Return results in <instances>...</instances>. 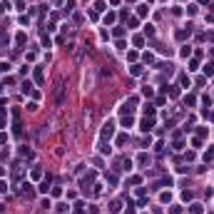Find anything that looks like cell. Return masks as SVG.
I'll return each mask as SVG.
<instances>
[{
	"label": "cell",
	"mask_w": 214,
	"mask_h": 214,
	"mask_svg": "<svg viewBox=\"0 0 214 214\" xmlns=\"http://www.w3.org/2000/svg\"><path fill=\"white\" fill-rule=\"evenodd\" d=\"M12 135H15V137L23 135V125H20V110H12Z\"/></svg>",
	"instance_id": "obj_1"
},
{
	"label": "cell",
	"mask_w": 214,
	"mask_h": 214,
	"mask_svg": "<svg viewBox=\"0 0 214 214\" xmlns=\"http://www.w3.org/2000/svg\"><path fill=\"white\" fill-rule=\"evenodd\" d=\"M112 132H115V125H112V122H107V125L102 127V140H110V137H112Z\"/></svg>",
	"instance_id": "obj_2"
},
{
	"label": "cell",
	"mask_w": 214,
	"mask_h": 214,
	"mask_svg": "<svg viewBox=\"0 0 214 214\" xmlns=\"http://www.w3.org/2000/svg\"><path fill=\"white\" fill-rule=\"evenodd\" d=\"M20 177H23V164H15V167H12V179L18 182Z\"/></svg>",
	"instance_id": "obj_3"
},
{
	"label": "cell",
	"mask_w": 214,
	"mask_h": 214,
	"mask_svg": "<svg viewBox=\"0 0 214 214\" xmlns=\"http://www.w3.org/2000/svg\"><path fill=\"white\" fill-rule=\"evenodd\" d=\"M152 117H149V120H147V117H145V120H142V132H149V129H152Z\"/></svg>",
	"instance_id": "obj_4"
},
{
	"label": "cell",
	"mask_w": 214,
	"mask_h": 214,
	"mask_svg": "<svg viewBox=\"0 0 214 214\" xmlns=\"http://www.w3.org/2000/svg\"><path fill=\"white\" fill-rule=\"evenodd\" d=\"M122 125L125 127H132V115H122Z\"/></svg>",
	"instance_id": "obj_5"
},
{
	"label": "cell",
	"mask_w": 214,
	"mask_h": 214,
	"mask_svg": "<svg viewBox=\"0 0 214 214\" xmlns=\"http://www.w3.org/2000/svg\"><path fill=\"white\" fill-rule=\"evenodd\" d=\"M189 214H202V204H192V207H189Z\"/></svg>",
	"instance_id": "obj_6"
},
{
	"label": "cell",
	"mask_w": 214,
	"mask_h": 214,
	"mask_svg": "<svg viewBox=\"0 0 214 214\" xmlns=\"http://www.w3.org/2000/svg\"><path fill=\"white\" fill-rule=\"evenodd\" d=\"M43 77H45V75H43V70H40V67H35V80H37V82H43Z\"/></svg>",
	"instance_id": "obj_7"
},
{
	"label": "cell",
	"mask_w": 214,
	"mask_h": 214,
	"mask_svg": "<svg viewBox=\"0 0 214 214\" xmlns=\"http://www.w3.org/2000/svg\"><path fill=\"white\" fill-rule=\"evenodd\" d=\"M187 35H189V28H187V30H179V32H177V37H179V40H184Z\"/></svg>",
	"instance_id": "obj_8"
},
{
	"label": "cell",
	"mask_w": 214,
	"mask_h": 214,
	"mask_svg": "<svg viewBox=\"0 0 214 214\" xmlns=\"http://www.w3.org/2000/svg\"><path fill=\"white\" fill-rule=\"evenodd\" d=\"M142 95H145V97H152L154 92H152V87H145V90H142Z\"/></svg>",
	"instance_id": "obj_9"
},
{
	"label": "cell",
	"mask_w": 214,
	"mask_h": 214,
	"mask_svg": "<svg viewBox=\"0 0 214 214\" xmlns=\"http://www.w3.org/2000/svg\"><path fill=\"white\" fill-rule=\"evenodd\" d=\"M129 72H132V75H140L142 67H140V65H132V70H129Z\"/></svg>",
	"instance_id": "obj_10"
},
{
	"label": "cell",
	"mask_w": 214,
	"mask_h": 214,
	"mask_svg": "<svg viewBox=\"0 0 214 214\" xmlns=\"http://www.w3.org/2000/svg\"><path fill=\"white\" fill-rule=\"evenodd\" d=\"M8 67H10V62H0V72H8Z\"/></svg>",
	"instance_id": "obj_11"
},
{
	"label": "cell",
	"mask_w": 214,
	"mask_h": 214,
	"mask_svg": "<svg viewBox=\"0 0 214 214\" xmlns=\"http://www.w3.org/2000/svg\"><path fill=\"white\" fill-rule=\"evenodd\" d=\"M169 214H182V209H179V207H177V204H174V207H172V209H169Z\"/></svg>",
	"instance_id": "obj_12"
}]
</instances>
